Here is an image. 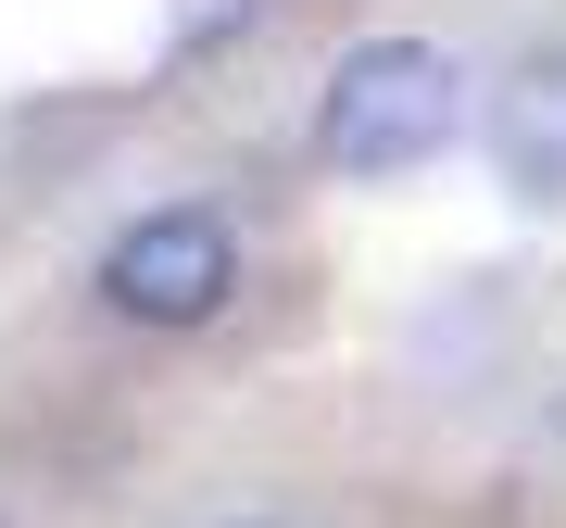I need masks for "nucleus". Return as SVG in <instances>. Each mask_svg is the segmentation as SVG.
<instances>
[{"mask_svg":"<svg viewBox=\"0 0 566 528\" xmlns=\"http://www.w3.org/2000/svg\"><path fill=\"white\" fill-rule=\"evenodd\" d=\"M453 126H465L453 51L365 39V51H340V76H327V102H315V151L340 163V177H416V163L453 151Z\"/></svg>","mask_w":566,"mask_h":528,"instance_id":"f257e3e1","label":"nucleus"},{"mask_svg":"<svg viewBox=\"0 0 566 528\" xmlns=\"http://www.w3.org/2000/svg\"><path fill=\"white\" fill-rule=\"evenodd\" d=\"M227 289H240V240H227V214H202V202H164V214L102 240V303L126 327H214Z\"/></svg>","mask_w":566,"mask_h":528,"instance_id":"f03ea898","label":"nucleus"},{"mask_svg":"<svg viewBox=\"0 0 566 528\" xmlns=\"http://www.w3.org/2000/svg\"><path fill=\"white\" fill-rule=\"evenodd\" d=\"M491 163H504V189L528 214H566V51L504 76V102H491Z\"/></svg>","mask_w":566,"mask_h":528,"instance_id":"7ed1b4c3","label":"nucleus"}]
</instances>
